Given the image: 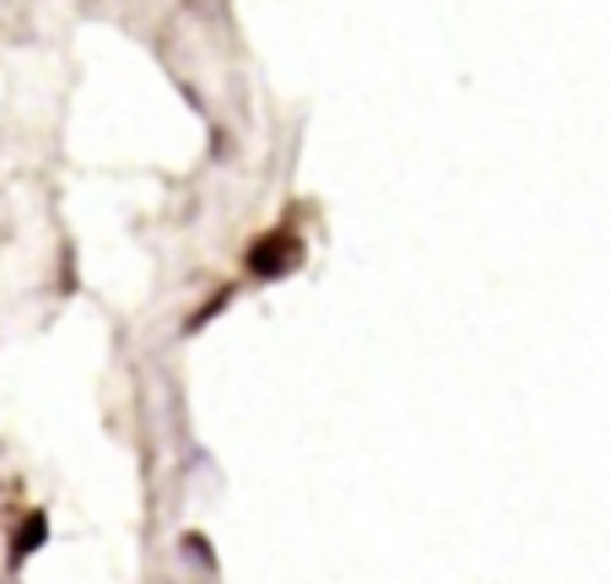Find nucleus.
Instances as JSON below:
<instances>
[{
	"mask_svg": "<svg viewBox=\"0 0 610 584\" xmlns=\"http://www.w3.org/2000/svg\"><path fill=\"white\" fill-rule=\"evenodd\" d=\"M33 541H44V515H33V525L22 530V541H16V558H22V552H27Z\"/></svg>",
	"mask_w": 610,
	"mask_h": 584,
	"instance_id": "nucleus-2",
	"label": "nucleus"
},
{
	"mask_svg": "<svg viewBox=\"0 0 610 584\" xmlns=\"http://www.w3.org/2000/svg\"><path fill=\"white\" fill-rule=\"evenodd\" d=\"M298 260H303V239H298L292 228H276V233H265V239H254V244H248V271H254V276H265V282H276V276L298 271Z\"/></svg>",
	"mask_w": 610,
	"mask_h": 584,
	"instance_id": "nucleus-1",
	"label": "nucleus"
}]
</instances>
